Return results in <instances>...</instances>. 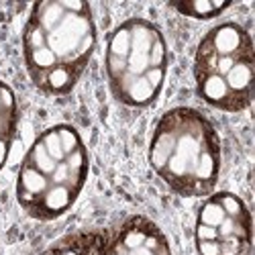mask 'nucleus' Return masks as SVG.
Wrapping results in <instances>:
<instances>
[{
    "label": "nucleus",
    "mask_w": 255,
    "mask_h": 255,
    "mask_svg": "<svg viewBox=\"0 0 255 255\" xmlns=\"http://www.w3.org/2000/svg\"><path fill=\"white\" fill-rule=\"evenodd\" d=\"M57 133H59L61 149H63V153H66V157H68L72 151H76L78 147H82V145H80V139H78V135H76L72 129H68V127H59V129H57Z\"/></svg>",
    "instance_id": "6e6552de"
},
{
    "label": "nucleus",
    "mask_w": 255,
    "mask_h": 255,
    "mask_svg": "<svg viewBox=\"0 0 255 255\" xmlns=\"http://www.w3.org/2000/svg\"><path fill=\"white\" fill-rule=\"evenodd\" d=\"M76 192L68 186H49L43 194H41V212L47 217H53V215H59L63 212L74 200Z\"/></svg>",
    "instance_id": "7ed1b4c3"
},
{
    "label": "nucleus",
    "mask_w": 255,
    "mask_h": 255,
    "mask_svg": "<svg viewBox=\"0 0 255 255\" xmlns=\"http://www.w3.org/2000/svg\"><path fill=\"white\" fill-rule=\"evenodd\" d=\"M198 247L202 255H221L219 241H198Z\"/></svg>",
    "instance_id": "9d476101"
},
{
    "label": "nucleus",
    "mask_w": 255,
    "mask_h": 255,
    "mask_svg": "<svg viewBox=\"0 0 255 255\" xmlns=\"http://www.w3.org/2000/svg\"><path fill=\"white\" fill-rule=\"evenodd\" d=\"M157 172L182 194H204L219 172V141L210 125L194 111L167 113L151 145Z\"/></svg>",
    "instance_id": "f257e3e1"
},
{
    "label": "nucleus",
    "mask_w": 255,
    "mask_h": 255,
    "mask_svg": "<svg viewBox=\"0 0 255 255\" xmlns=\"http://www.w3.org/2000/svg\"><path fill=\"white\" fill-rule=\"evenodd\" d=\"M6 155H8V141L6 139H0V167L6 161Z\"/></svg>",
    "instance_id": "9b49d317"
},
{
    "label": "nucleus",
    "mask_w": 255,
    "mask_h": 255,
    "mask_svg": "<svg viewBox=\"0 0 255 255\" xmlns=\"http://www.w3.org/2000/svg\"><path fill=\"white\" fill-rule=\"evenodd\" d=\"M198 241H219V229L217 227H206V225H198Z\"/></svg>",
    "instance_id": "1a4fd4ad"
},
{
    "label": "nucleus",
    "mask_w": 255,
    "mask_h": 255,
    "mask_svg": "<svg viewBox=\"0 0 255 255\" xmlns=\"http://www.w3.org/2000/svg\"><path fill=\"white\" fill-rule=\"evenodd\" d=\"M51 186L49 178L43 176L41 172H37L35 167L31 165H25L23 172H20V178H18V190H20V200L25 204H31L33 200H39L41 194Z\"/></svg>",
    "instance_id": "f03ea898"
},
{
    "label": "nucleus",
    "mask_w": 255,
    "mask_h": 255,
    "mask_svg": "<svg viewBox=\"0 0 255 255\" xmlns=\"http://www.w3.org/2000/svg\"><path fill=\"white\" fill-rule=\"evenodd\" d=\"M182 12H188L192 16H198V18H204V16H210L215 14L217 10L225 8L227 2H210V0H198V2H188V4H176Z\"/></svg>",
    "instance_id": "423d86ee"
},
{
    "label": "nucleus",
    "mask_w": 255,
    "mask_h": 255,
    "mask_svg": "<svg viewBox=\"0 0 255 255\" xmlns=\"http://www.w3.org/2000/svg\"><path fill=\"white\" fill-rule=\"evenodd\" d=\"M227 219V212L221 206L219 198H212L210 202H206L200 210V221L198 225H206V227H219L223 221Z\"/></svg>",
    "instance_id": "39448f33"
},
{
    "label": "nucleus",
    "mask_w": 255,
    "mask_h": 255,
    "mask_svg": "<svg viewBox=\"0 0 255 255\" xmlns=\"http://www.w3.org/2000/svg\"><path fill=\"white\" fill-rule=\"evenodd\" d=\"M27 165L35 167L37 172H41L43 176H47V178H49V176L55 172L57 161L47 153V149L43 147V143L37 141V143H35V147L31 149V155H29V163H27Z\"/></svg>",
    "instance_id": "20e7f679"
},
{
    "label": "nucleus",
    "mask_w": 255,
    "mask_h": 255,
    "mask_svg": "<svg viewBox=\"0 0 255 255\" xmlns=\"http://www.w3.org/2000/svg\"><path fill=\"white\" fill-rule=\"evenodd\" d=\"M41 143H43V147L47 149V153H49L57 163L66 161V153H63V149H61V141H59V133H57V129L47 131L43 137H41Z\"/></svg>",
    "instance_id": "0eeeda50"
},
{
    "label": "nucleus",
    "mask_w": 255,
    "mask_h": 255,
    "mask_svg": "<svg viewBox=\"0 0 255 255\" xmlns=\"http://www.w3.org/2000/svg\"><path fill=\"white\" fill-rule=\"evenodd\" d=\"M2 115H12V113H4V109H2V102H0V117Z\"/></svg>",
    "instance_id": "f8f14e48"
}]
</instances>
